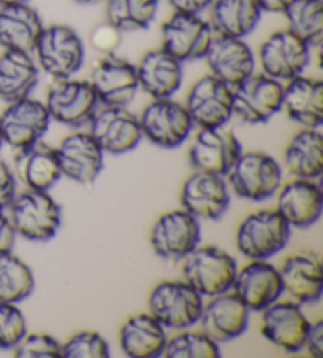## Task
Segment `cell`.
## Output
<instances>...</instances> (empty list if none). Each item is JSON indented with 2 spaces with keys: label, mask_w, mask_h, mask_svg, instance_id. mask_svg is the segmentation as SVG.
<instances>
[{
  "label": "cell",
  "mask_w": 323,
  "mask_h": 358,
  "mask_svg": "<svg viewBox=\"0 0 323 358\" xmlns=\"http://www.w3.org/2000/svg\"><path fill=\"white\" fill-rule=\"evenodd\" d=\"M7 210L16 236L30 242H48L60 229L62 207L49 191L27 189L16 193Z\"/></svg>",
  "instance_id": "1"
},
{
  "label": "cell",
  "mask_w": 323,
  "mask_h": 358,
  "mask_svg": "<svg viewBox=\"0 0 323 358\" xmlns=\"http://www.w3.org/2000/svg\"><path fill=\"white\" fill-rule=\"evenodd\" d=\"M235 259L218 246H196L183 257L185 281L202 297L229 292L237 275Z\"/></svg>",
  "instance_id": "2"
},
{
  "label": "cell",
  "mask_w": 323,
  "mask_h": 358,
  "mask_svg": "<svg viewBox=\"0 0 323 358\" xmlns=\"http://www.w3.org/2000/svg\"><path fill=\"white\" fill-rule=\"evenodd\" d=\"M34 52L41 70L55 81L73 78L85 60L84 41L76 30L64 24L43 29Z\"/></svg>",
  "instance_id": "3"
},
{
  "label": "cell",
  "mask_w": 323,
  "mask_h": 358,
  "mask_svg": "<svg viewBox=\"0 0 323 358\" xmlns=\"http://www.w3.org/2000/svg\"><path fill=\"white\" fill-rule=\"evenodd\" d=\"M203 308L202 295L186 281H163L148 297V313L171 330H186L196 325Z\"/></svg>",
  "instance_id": "4"
},
{
  "label": "cell",
  "mask_w": 323,
  "mask_h": 358,
  "mask_svg": "<svg viewBox=\"0 0 323 358\" xmlns=\"http://www.w3.org/2000/svg\"><path fill=\"white\" fill-rule=\"evenodd\" d=\"M282 176L281 164L273 157L264 152H241L227 178L234 193L241 199L264 202L281 188Z\"/></svg>",
  "instance_id": "5"
},
{
  "label": "cell",
  "mask_w": 323,
  "mask_h": 358,
  "mask_svg": "<svg viewBox=\"0 0 323 358\" xmlns=\"http://www.w3.org/2000/svg\"><path fill=\"white\" fill-rule=\"evenodd\" d=\"M290 226L278 210H259L241 221L235 243L241 255L251 261L268 259L289 243Z\"/></svg>",
  "instance_id": "6"
},
{
  "label": "cell",
  "mask_w": 323,
  "mask_h": 358,
  "mask_svg": "<svg viewBox=\"0 0 323 358\" xmlns=\"http://www.w3.org/2000/svg\"><path fill=\"white\" fill-rule=\"evenodd\" d=\"M139 123L142 136L161 149H177L188 139L194 127L185 104L172 98L153 100L142 110Z\"/></svg>",
  "instance_id": "7"
},
{
  "label": "cell",
  "mask_w": 323,
  "mask_h": 358,
  "mask_svg": "<svg viewBox=\"0 0 323 358\" xmlns=\"http://www.w3.org/2000/svg\"><path fill=\"white\" fill-rule=\"evenodd\" d=\"M282 83L264 73H252L232 87L234 115L247 125L266 123L282 109Z\"/></svg>",
  "instance_id": "8"
},
{
  "label": "cell",
  "mask_w": 323,
  "mask_h": 358,
  "mask_svg": "<svg viewBox=\"0 0 323 358\" xmlns=\"http://www.w3.org/2000/svg\"><path fill=\"white\" fill-rule=\"evenodd\" d=\"M259 59L264 75L279 83H287L306 70L310 62V48L289 29L278 30L260 45Z\"/></svg>",
  "instance_id": "9"
},
{
  "label": "cell",
  "mask_w": 323,
  "mask_h": 358,
  "mask_svg": "<svg viewBox=\"0 0 323 358\" xmlns=\"http://www.w3.org/2000/svg\"><path fill=\"white\" fill-rule=\"evenodd\" d=\"M46 108L51 120L70 128L89 125L98 110L99 101L90 81L59 79L48 92Z\"/></svg>",
  "instance_id": "10"
},
{
  "label": "cell",
  "mask_w": 323,
  "mask_h": 358,
  "mask_svg": "<svg viewBox=\"0 0 323 358\" xmlns=\"http://www.w3.org/2000/svg\"><path fill=\"white\" fill-rule=\"evenodd\" d=\"M51 123L46 104L35 98H21L8 103L0 114V131L5 144L20 150L41 141Z\"/></svg>",
  "instance_id": "11"
},
{
  "label": "cell",
  "mask_w": 323,
  "mask_h": 358,
  "mask_svg": "<svg viewBox=\"0 0 323 358\" xmlns=\"http://www.w3.org/2000/svg\"><path fill=\"white\" fill-rule=\"evenodd\" d=\"M185 108L197 127H224L234 115L232 87L211 75L202 76L189 89Z\"/></svg>",
  "instance_id": "12"
},
{
  "label": "cell",
  "mask_w": 323,
  "mask_h": 358,
  "mask_svg": "<svg viewBox=\"0 0 323 358\" xmlns=\"http://www.w3.org/2000/svg\"><path fill=\"white\" fill-rule=\"evenodd\" d=\"M161 35H163L161 48L182 64L203 59L215 36L210 22L202 20L201 15L175 13V11L163 24Z\"/></svg>",
  "instance_id": "13"
},
{
  "label": "cell",
  "mask_w": 323,
  "mask_h": 358,
  "mask_svg": "<svg viewBox=\"0 0 323 358\" xmlns=\"http://www.w3.org/2000/svg\"><path fill=\"white\" fill-rule=\"evenodd\" d=\"M104 153L123 155L139 145L142 136L139 119L125 106H104L90 120L89 131Z\"/></svg>",
  "instance_id": "14"
},
{
  "label": "cell",
  "mask_w": 323,
  "mask_h": 358,
  "mask_svg": "<svg viewBox=\"0 0 323 358\" xmlns=\"http://www.w3.org/2000/svg\"><path fill=\"white\" fill-rule=\"evenodd\" d=\"M199 243L201 224L185 208L161 215L150 231V245L155 255L163 259H183Z\"/></svg>",
  "instance_id": "15"
},
{
  "label": "cell",
  "mask_w": 323,
  "mask_h": 358,
  "mask_svg": "<svg viewBox=\"0 0 323 358\" xmlns=\"http://www.w3.org/2000/svg\"><path fill=\"white\" fill-rule=\"evenodd\" d=\"M90 84L104 106H128L139 90L136 65L127 59L108 54L95 65Z\"/></svg>",
  "instance_id": "16"
},
{
  "label": "cell",
  "mask_w": 323,
  "mask_h": 358,
  "mask_svg": "<svg viewBox=\"0 0 323 358\" xmlns=\"http://www.w3.org/2000/svg\"><path fill=\"white\" fill-rule=\"evenodd\" d=\"M241 155V144L224 127L201 128L189 149V163L194 171L226 177Z\"/></svg>",
  "instance_id": "17"
},
{
  "label": "cell",
  "mask_w": 323,
  "mask_h": 358,
  "mask_svg": "<svg viewBox=\"0 0 323 358\" xmlns=\"http://www.w3.org/2000/svg\"><path fill=\"white\" fill-rule=\"evenodd\" d=\"M60 172L84 187L96 180L104 166V152L90 133H71L55 147Z\"/></svg>",
  "instance_id": "18"
},
{
  "label": "cell",
  "mask_w": 323,
  "mask_h": 358,
  "mask_svg": "<svg viewBox=\"0 0 323 358\" xmlns=\"http://www.w3.org/2000/svg\"><path fill=\"white\" fill-rule=\"evenodd\" d=\"M262 313V331L266 341L287 354H298L304 348L309 330V319L295 301H275Z\"/></svg>",
  "instance_id": "19"
},
{
  "label": "cell",
  "mask_w": 323,
  "mask_h": 358,
  "mask_svg": "<svg viewBox=\"0 0 323 358\" xmlns=\"http://www.w3.org/2000/svg\"><path fill=\"white\" fill-rule=\"evenodd\" d=\"M182 206L197 220H220L231 206L224 177L194 171L182 187Z\"/></svg>",
  "instance_id": "20"
},
{
  "label": "cell",
  "mask_w": 323,
  "mask_h": 358,
  "mask_svg": "<svg viewBox=\"0 0 323 358\" xmlns=\"http://www.w3.org/2000/svg\"><path fill=\"white\" fill-rule=\"evenodd\" d=\"M231 291L247 310L257 313L275 303L284 294L279 270L265 259H256L237 270Z\"/></svg>",
  "instance_id": "21"
},
{
  "label": "cell",
  "mask_w": 323,
  "mask_h": 358,
  "mask_svg": "<svg viewBox=\"0 0 323 358\" xmlns=\"http://www.w3.org/2000/svg\"><path fill=\"white\" fill-rule=\"evenodd\" d=\"M203 59L207 60L210 75L218 78L229 87L243 83L256 68V59L250 45L245 38H234V36H213Z\"/></svg>",
  "instance_id": "22"
},
{
  "label": "cell",
  "mask_w": 323,
  "mask_h": 358,
  "mask_svg": "<svg viewBox=\"0 0 323 358\" xmlns=\"http://www.w3.org/2000/svg\"><path fill=\"white\" fill-rule=\"evenodd\" d=\"M282 291L298 305L317 303L323 294V265L313 251H298L285 257L281 268Z\"/></svg>",
  "instance_id": "23"
},
{
  "label": "cell",
  "mask_w": 323,
  "mask_h": 358,
  "mask_svg": "<svg viewBox=\"0 0 323 358\" xmlns=\"http://www.w3.org/2000/svg\"><path fill=\"white\" fill-rule=\"evenodd\" d=\"M250 313L237 295L224 292L215 295L207 305H203L199 324L205 335L215 343H229L247 330Z\"/></svg>",
  "instance_id": "24"
},
{
  "label": "cell",
  "mask_w": 323,
  "mask_h": 358,
  "mask_svg": "<svg viewBox=\"0 0 323 358\" xmlns=\"http://www.w3.org/2000/svg\"><path fill=\"white\" fill-rule=\"evenodd\" d=\"M278 191L276 210L290 227L308 229L320 220L323 212V193L314 180L295 178Z\"/></svg>",
  "instance_id": "25"
},
{
  "label": "cell",
  "mask_w": 323,
  "mask_h": 358,
  "mask_svg": "<svg viewBox=\"0 0 323 358\" xmlns=\"http://www.w3.org/2000/svg\"><path fill=\"white\" fill-rule=\"evenodd\" d=\"M136 71H138L139 89L150 95L153 100L172 98L182 87L183 64L163 48L147 52L136 66Z\"/></svg>",
  "instance_id": "26"
},
{
  "label": "cell",
  "mask_w": 323,
  "mask_h": 358,
  "mask_svg": "<svg viewBox=\"0 0 323 358\" xmlns=\"http://www.w3.org/2000/svg\"><path fill=\"white\" fill-rule=\"evenodd\" d=\"M303 128H319L323 123V83L320 79L296 76L282 90V109Z\"/></svg>",
  "instance_id": "27"
},
{
  "label": "cell",
  "mask_w": 323,
  "mask_h": 358,
  "mask_svg": "<svg viewBox=\"0 0 323 358\" xmlns=\"http://www.w3.org/2000/svg\"><path fill=\"white\" fill-rule=\"evenodd\" d=\"M43 21L34 7L15 3L0 7V46L11 51L32 52L43 32Z\"/></svg>",
  "instance_id": "28"
},
{
  "label": "cell",
  "mask_w": 323,
  "mask_h": 358,
  "mask_svg": "<svg viewBox=\"0 0 323 358\" xmlns=\"http://www.w3.org/2000/svg\"><path fill=\"white\" fill-rule=\"evenodd\" d=\"M166 329L150 313L129 316L120 329V348L129 358L163 357Z\"/></svg>",
  "instance_id": "29"
},
{
  "label": "cell",
  "mask_w": 323,
  "mask_h": 358,
  "mask_svg": "<svg viewBox=\"0 0 323 358\" xmlns=\"http://www.w3.org/2000/svg\"><path fill=\"white\" fill-rule=\"evenodd\" d=\"M15 169L27 189L49 191L62 177L55 149L41 141L17 150Z\"/></svg>",
  "instance_id": "30"
},
{
  "label": "cell",
  "mask_w": 323,
  "mask_h": 358,
  "mask_svg": "<svg viewBox=\"0 0 323 358\" xmlns=\"http://www.w3.org/2000/svg\"><path fill=\"white\" fill-rule=\"evenodd\" d=\"M40 79L32 52L5 49L0 55V98L11 103L30 96Z\"/></svg>",
  "instance_id": "31"
},
{
  "label": "cell",
  "mask_w": 323,
  "mask_h": 358,
  "mask_svg": "<svg viewBox=\"0 0 323 358\" xmlns=\"http://www.w3.org/2000/svg\"><path fill=\"white\" fill-rule=\"evenodd\" d=\"M213 34L245 38L259 26L264 11L256 0H213L210 5Z\"/></svg>",
  "instance_id": "32"
},
{
  "label": "cell",
  "mask_w": 323,
  "mask_h": 358,
  "mask_svg": "<svg viewBox=\"0 0 323 358\" xmlns=\"http://www.w3.org/2000/svg\"><path fill=\"white\" fill-rule=\"evenodd\" d=\"M285 168L295 178L315 180L323 172V136L317 128H303L284 152Z\"/></svg>",
  "instance_id": "33"
},
{
  "label": "cell",
  "mask_w": 323,
  "mask_h": 358,
  "mask_svg": "<svg viewBox=\"0 0 323 358\" xmlns=\"http://www.w3.org/2000/svg\"><path fill=\"white\" fill-rule=\"evenodd\" d=\"M108 24L119 32L145 30L157 17L159 0H104Z\"/></svg>",
  "instance_id": "34"
},
{
  "label": "cell",
  "mask_w": 323,
  "mask_h": 358,
  "mask_svg": "<svg viewBox=\"0 0 323 358\" xmlns=\"http://www.w3.org/2000/svg\"><path fill=\"white\" fill-rule=\"evenodd\" d=\"M289 30L306 45L319 48L323 41V0H294L284 11Z\"/></svg>",
  "instance_id": "35"
},
{
  "label": "cell",
  "mask_w": 323,
  "mask_h": 358,
  "mask_svg": "<svg viewBox=\"0 0 323 358\" xmlns=\"http://www.w3.org/2000/svg\"><path fill=\"white\" fill-rule=\"evenodd\" d=\"M35 278L29 265L11 252L0 255V301L20 303L32 295Z\"/></svg>",
  "instance_id": "36"
},
{
  "label": "cell",
  "mask_w": 323,
  "mask_h": 358,
  "mask_svg": "<svg viewBox=\"0 0 323 358\" xmlns=\"http://www.w3.org/2000/svg\"><path fill=\"white\" fill-rule=\"evenodd\" d=\"M164 358H220V344L215 343L203 331H182L167 338Z\"/></svg>",
  "instance_id": "37"
},
{
  "label": "cell",
  "mask_w": 323,
  "mask_h": 358,
  "mask_svg": "<svg viewBox=\"0 0 323 358\" xmlns=\"http://www.w3.org/2000/svg\"><path fill=\"white\" fill-rule=\"evenodd\" d=\"M64 358H109L110 349L103 335L98 331L82 330L74 333L62 344Z\"/></svg>",
  "instance_id": "38"
},
{
  "label": "cell",
  "mask_w": 323,
  "mask_h": 358,
  "mask_svg": "<svg viewBox=\"0 0 323 358\" xmlns=\"http://www.w3.org/2000/svg\"><path fill=\"white\" fill-rule=\"evenodd\" d=\"M27 335V320L16 303L0 301V349L11 350Z\"/></svg>",
  "instance_id": "39"
},
{
  "label": "cell",
  "mask_w": 323,
  "mask_h": 358,
  "mask_svg": "<svg viewBox=\"0 0 323 358\" xmlns=\"http://www.w3.org/2000/svg\"><path fill=\"white\" fill-rule=\"evenodd\" d=\"M16 358H62V344L48 333H30L13 349Z\"/></svg>",
  "instance_id": "40"
},
{
  "label": "cell",
  "mask_w": 323,
  "mask_h": 358,
  "mask_svg": "<svg viewBox=\"0 0 323 358\" xmlns=\"http://www.w3.org/2000/svg\"><path fill=\"white\" fill-rule=\"evenodd\" d=\"M16 196V178L8 168V164L0 159V212H5L10 207L11 201Z\"/></svg>",
  "instance_id": "41"
},
{
  "label": "cell",
  "mask_w": 323,
  "mask_h": 358,
  "mask_svg": "<svg viewBox=\"0 0 323 358\" xmlns=\"http://www.w3.org/2000/svg\"><path fill=\"white\" fill-rule=\"evenodd\" d=\"M308 354L314 358H320L323 355V320L319 319L310 322L306 339H304V348Z\"/></svg>",
  "instance_id": "42"
},
{
  "label": "cell",
  "mask_w": 323,
  "mask_h": 358,
  "mask_svg": "<svg viewBox=\"0 0 323 358\" xmlns=\"http://www.w3.org/2000/svg\"><path fill=\"white\" fill-rule=\"evenodd\" d=\"M120 34L122 32H119V30L110 26V24H106V26L95 30V34H93V36H92V41H93V45H95V48L99 49V51H104L109 54L115 48L117 43H119Z\"/></svg>",
  "instance_id": "43"
},
{
  "label": "cell",
  "mask_w": 323,
  "mask_h": 358,
  "mask_svg": "<svg viewBox=\"0 0 323 358\" xmlns=\"http://www.w3.org/2000/svg\"><path fill=\"white\" fill-rule=\"evenodd\" d=\"M16 242V231L11 224L10 218L3 212H0V255L11 252Z\"/></svg>",
  "instance_id": "44"
},
{
  "label": "cell",
  "mask_w": 323,
  "mask_h": 358,
  "mask_svg": "<svg viewBox=\"0 0 323 358\" xmlns=\"http://www.w3.org/2000/svg\"><path fill=\"white\" fill-rule=\"evenodd\" d=\"M175 13L201 15L203 10L210 8L213 0H167Z\"/></svg>",
  "instance_id": "45"
},
{
  "label": "cell",
  "mask_w": 323,
  "mask_h": 358,
  "mask_svg": "<svg viewBox=\"0 0 323 358\" xmlns=\"http://www.w3.org/2000/svg\"><path fill=\"white\" fill-rule=\"evenodd\" d=\"M264 13H282L287 10L294 0H256Z\"/></svg>",
  "instance_id": "46"
},
{
  "label": "cell",
  "mask_w": 323,
  "mask_h": 358,
  "mask_svg": "<svg viewBox=\"0 0 323 358\" xmlns=\"http://www.w3.org/2000/svg\"><path fill=\"white\" fill-rule=\"evenodd\" d=\"M29 0H0V7H5V5H15V3H26Z\"/></svg>",
  "instance_id": "47"
},
{
  "label": "cell",
  "mask_w": 323,
  "mask_h": 358,
  "mask_svg": "<svg viewBox=\"0 0 323 358\" xmlns=\"http://www.w3.org/2000/svg\"><path fill=\"white\" fill-rule=\"evenodd\" d=\"M74 2L82 3V5H95V3H101L104 0H74Z\"/></svg>",
  "instance_id": "48"
},
{
  "label": "cell",
  "mask_w": 323,
  "mask_h": 358,
  "mask_svg": "<svg viewBox=\"0 0 323 358\" xmlns=\"http://www.w3.org/2000/svg\"><path fill=\"white\" fill-rule=\"evenodd\" d=\"M2 144H3V138H2V131H0V149H2Z\"/></svg>",
  "instance_id": "49"
}]
</instances>
